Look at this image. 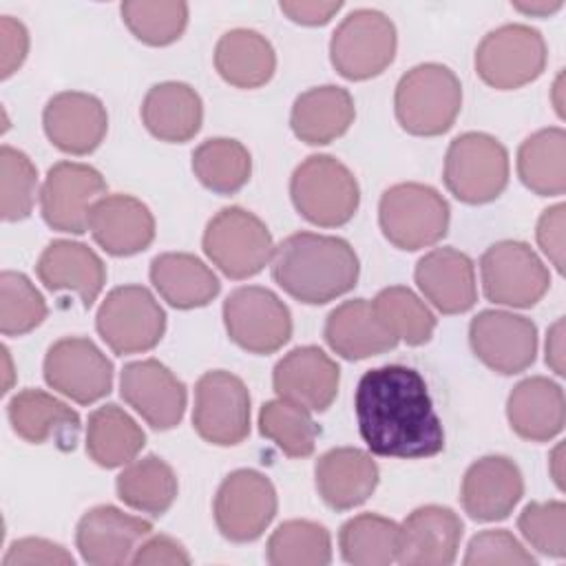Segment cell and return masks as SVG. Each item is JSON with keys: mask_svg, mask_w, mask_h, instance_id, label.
<instances>
[{"mask_svg": "<svg viewBox=\"0 0 566 566\" xmlns=\"http://www.w3.org/2000/svg\"><path fill=\"white\" fill-rule=\"evenodd\" d=\"M354 409L367 449L385 458H431L444 449V429L427 382L413 367L382 365L360 376Z\"/></svg>", "mask_w": 566, "mask_h": 566, "instance_id": "obj_1", "label": "cell"}, {"mask_svg": "<svg viewBox=\"0 0 566 566\" xmlns=\"http://www.w3.org/2000/svg\"><path fill=\"white\" fill-rule=\"evenodd\" d=\"M358 256L338 237L296 232L272 254L274 281L296 301L323 305L349 292L358 281Z\"/></svg>", "mask_w": 566, "mask_h": 566, "instance_id": "obj_2", "label": "cell"}, {"mask_svg": "<svg viewBox=\"0 0 566 566\" xmlns=\"http://www.w3.org/2000/svg\"><path fill=\"white\" fill-rule=\"evenodd\" d=\"M394 106L407 133L420 137L442 135L453 126L462 106L460 80L444 64H418L400 77Z\"/></svg>", "mask_w": 566, "mask_h": 566, "instance_id": "obj_3", "label": "cell"}, {"mask_svg": "<svg viewBox=\"0 0 566 566\" xmlns=\"http://www.w3.org/2000/svg\"><path fill=\"white\" fill-rule=\"evenodd\" d=\"M290 195L301 217L321 228L347 223L360 201L356 177L329 155H312L298 164L290 181Z\"/></svg>", "mask_w": 566, "mask_h": 566, "instance_id": "obj_4", "label": "cell"}, {"mask_svg": "<svg viewBox=\"0 0 566 566\" xmlns=\"http://www.w3.org/2000/svg\"><path fill=\"white\" fill-rule=\"evenodd\" d=\"M378 221L389 243L413 252L438 243L447 234L449 203L431 186L396 184L380 197Z\"/></svg>", "mask_w": 566, "mask_h": 566, "instance_id": "obj_5", "label": "cell"}, {"mask_svg": "<svg viewBox=\"0 0 566 566\" xmlns=\"http://www.w3.org/2000/svg\"><path fill=\"white\" fill-rule=\"evenodd\" d=\"M444 184L464 203H489L509 184V153L486 133L458 135L444 157Z\"/></svg>", "mask_w": 566, "mask_h": 566, "instance_id": "obj_6", "label": "cell"}, {"mask_svg": "<svg viewBox=\"0 0 566 566\" xmlns=\"http://www.w3.org/2000/svg\"><path fill=\"white\" fill-rule=\"evenodd\" d=\"M203 252L230 279L259 274L274 254L265 223L239 206L219 210L206 226Z\"/></svg>", "mask_w": 566, "mask_h": 566, "instance_id": "obj_7", "label": "cell"}, {"mask_svg": "<svg viewBox=\"0 0 566 566\" xmlns=\"http://www.w3.org/2000/svg\"><path fill=\"white\" fill-rule=\"evenodd\" d=\"M102 340L119 356L153 349L166 329V314L144 285L111 290L95 316Z\"/></svg>", "mask_w": 566, "mask_h": 566, "instance_id": "obj_8", "label": "cell"}, {"mask_svg": "<svg viewBox=\"0 0 566 566\" xmlns=\"http://www.w3.org/2000/svg\"><path fill=\"white\" fill-rule=\"evenodd\" d=\"M396 55V27L376 9H356L332 33L329 57L347 80L380 75Z\"/></svg>", "mask_w": 566, "mask_h": 566, "instance_id": "obj_9", "label": "cell"}, {"mask_svg": "<svg viewBox=\"0 0 566 566\" xmlns=\"http://www.w3.org/2000/svg\"><path fill=\"white\" fill-rule=\"evenodd\" d=\"M546 42L528 24H504L489 31L475 49V71L493 88H520L542 75Z\"/></svg>", "mask_w": 566, "mask_h": 566, "instance_id": "obj_10", "label": "cell"}, {"mask_svg": "<svg viewBox=\"0 0 566 566\" xmlns=\"http://www.w3.org/2000/svg\"><path fill=\"white\" fill-rule=\"evenodd\" d=\"M228 336L245 352L272 354L292 336L287 305L268 287L245 285L234 290L223 303Z\"/></svg>", "mask_w": 566, "mask_h": 566, "instance_id": "obj_11", "label": "cell"}, {"mask_svg": "<svg viewBox=\"0 0 566 566\" xmlns=\"http://www.w3.org/2000/svg\"><path fill=\"white\" fill-rule=\"evenodd\" d=\"M480 274L486 298L511 307L535 305L551 285L546 265L522 241L493 243L480 259Z\"/></svg>", "mask_w": 566, "mask_h": 566, "instance_id": "obj_12", "label": "cell"}, {"mask_svg": "<svg viewBox=\"0 0 566 566\" xmlns=\"http://www.w3.org/2000/svg\"><path fill=\"white\" fill-rule=\"evenodd\" d=\"M192 424L212 444L232 447L250 433V394L230 371H206L195 387Z\"/></svg>", "mask_w": 566, "mask_h": 566, "instance_id": "obj_13", "label": "cell"}, {"mask_svg": "<svg viewBox=\"0 0 566 566\" xmlns=\"http://www.w3.org/2000/svg\"><path fill=\"white\" fill-rule=\"evenodd\" d=\"M276 515V491L254 469L232 471L214 495V522L230 542H252Z\"/></svg>", "mask_w": 566, "mask_h": 566, "instance_id": "obj_14", "label": "cell"}, {"mask_svg": "<svg viewBox=\"0 0 566 566\" xmlns=\"http://www.w3.org/2000/svg\"><path fill=\"white\" fill-rule=\"evenodd\" d=\"M44 380L62 396L91 405L113 387V363L84 336L55 340L44 358Z\"/></svg>", "mask_w": 566, "mask_h": 566, "instance_id": "obj_15", "label": "cell"}, {"mask_svg": "<svg viewBox=\"0 0 566 566\" xmlns=\"http://www.w3.org/2000/svg\"><path fill=\"white\" fill-rule=\"evenodd\" d=\"M104 190L106 181L93 166L57 161L42 184V217L53 230L82 234L88 228V212L104 197Z\"/></svg>", "mask_w": 566, "mask_h": 566, "instance_id": "obj_16", "label": "cell"}, {"mask_svg": "<svg viewBox=\"0 0 566 566\" xmlns=\"http://www.w3.org/2000/svg\"><path fill=\"white\" fill-rule=\"evenodd\" d=\"M473 354L493 371L511 376L524 371L537 354V327L531 318L484 310L469 325Z\"/></svg>", "mask_w": 566, "mask_h": 566, "instance_id": "obj_17", "label": "cell"}, {"mask_svg": "<svg viewBox=\"0 0 566 566\" xmlns=\"http://www.w3.org/2000/svg\"><path fill=\"white\" fill-rule=\"evenodd\" d=\"M119 391L153 429H172L184 418L186 385L155 358L128 363L122 369Z\"/></svg>", "mask_w": 566, "mask_h": 566, "instance_id": "obj_18", "label": "cell"}, {"mask_svg": "<svg viewBox=\"0 0 566 566\" xmlns=\"http://www.w3.org/2000/svg\"><path fill=\"white\" fill-rule=\"evenodd\" d=\"M153 531L150 522L128 515L117 506H95L82 515L75 544L84 562L93 566H117L130 562V553Z\"/></svg>", "mask_w": 566, "mask_h": 566, "instance_id": "obj_19", "label": "cell"}, {"mask_svg": "<svg viewBox=\"0 0 566 566\" xmlns=\"http://www.w3.org/2000/svg\"><path fill=\"white\" fill-rule=\"evenodd\" d=\"M338 365L314 345L294 347L274 367L272 382L279 398L310 411H325L338 391Z\"/></svg>", "mask_w": 566, "mask_h": 566, "instance_id": "obj_20", "label": "cell"}, {"mask_svg": "<svg viewBox=\"0 0 566 566\" xmlns=\"http://www.w3.org/2000/svg\"><path fill=\"white\" fill-rule=\"evenodd\" d=\"M42 124L55 148L71 155H88L102 144L108 130V115L95 95L64 91L46 102Z\"/></svg>", "mask_w": 566, "mask_h": 566, "instance_id": "obj_21", "label": "cell"}, {"mask_svg": "<svg viewBox=\"0 0 566 566\" xmlns=\"http://www.w3.org/2000/svg\"><path fill=\"white\" fill-rule=\"evenodd\" d=\"M524 493V480L517 464L506 455H484L475 460L460 489L464 511L480 522L509 517Z\"/></svg>", "mask_w": 566, "mask_h": 566, "instance_id": "obj_22", "label": "cell"}, {"mask_svg": "<svg viewBox=\"0 0 566 566\" xmlns=\"http://www.w3.org/2000/svg\"><path fill=\"white\" fill-rule=\"evenodd\" d=\"M462 520L447 506L427 504L400 524L398 562L407 566H447L455 559Z\"/></svg>", "mask_w": 566, "mask_h": 566, "instance_id": "obj_23", "label": "cell"}, {"mask_svg": "<svg viewBox=\"0 0 566 566\" xmlns=\"http://www.w3.org/2000/svg\"><path fill=\"white\" fill-rule=\"evenodd\" d=\"M93 239L113 256H130L155 239V219L146 203L130 195H104L88 212Z\"/></svg>", "mask_w": 566, "mask_h": 566, "instance_id": "obj_24", "label": "cell"}, {"mask_svg": "<svg viewBox=\"0 0 566 566\" xmlns=\"http://www.w3.org/2000/svg\"><path fill=\"white\" fill-rule=\"evenodd\" d=\"M416 283L442 314H462L475 305L473 261L455 248H436L416 265Z\"/></svg>", "mask_w": 566, "mask_h": 566, "instance_id": "obj_25", "label": "cell"}, {"mask_svg": "<svg viewBox=\"0 0 566 566\" xmlns=\"http://www.w3.org/2000/svg\"><path fill=\"white\" fill-rule=\"evenodd\" d=\"M38 276L53 292H75L84 307H91L106 283L102 259L84 243L51 241L38 259Z\"/></svg>", "mask_w": 566, "mask_h": 566, "instance_id": "obj_26", "label": "cell"}, {"mask_svg": "<svg viewBox=\"0 0 566 566\" xmlns=\"http://www.w3.org/2000/svg\"><path fill=\"white\" fill-rule=\"evenodd\" d=\"M7 413L22 440L31 444L53 440L60 449H75L82 427L80 416L55 396L40 389H22L9 400Z\"/></svg>", "mask_w": 566, "mask_h": 566, "instance_id": "obj_27", "label": "cell"}, {"mask_svg": "<svg viewBox=\"0 0 566 566\" xmlns=\"http://www.w3.org/2000/svg\"><path fill=\"white\" fill-rule=\"evenodd\" d=\"M316 489L323 502L336 511H347L367 502L378 484V467L367 451L340 447L316 460Z\"/></svg>", "mask_w": 566, "mask_h": 566, "instance_id": "obj_28", "label": "cell"}, {"mask_svg": "<svg viewBox=\"0 0 566 566\" xmlns=\"http://www.w3.org/2000/svg\"><path fill=\"white\" fill-rule=\"evenodd\" d=\"M511 429L531 442H546L564 429L562 387L544 376L524 378L506 400Z\"/></svg>", "mask_w": 566, "mask_h": 566, "instance_id": "obj_29", "label": "cell"}, {"mask_svg": "<svg viewBox=\"0 0 566 566\" xmlns=\"http://www.w3.org/2000/svg\"><path fill=\"white\" fill-rule=\"evenodd\" d=\"M354 115L352 95L340 86L325 84L307 88L294 99L290 124L301 142L323 146L347 133Z\"/></svg>", "mask_w": 566, "mask_h": 566, "instance_id": "obj_30", "label": "cell"}, {"mask_svg": "<svg viewBox=\"0 0 566 566\" xmlns=\"http://www.w3.org/2000/svg\"><path fill=\"white\" fill-rule=\"evenodd\" d=\"M142 119L157 139L184 144L192 139L201 126V97L184 82L155 84L142 102Z\"/></svg>", "mask_w": 566, "mask_h": 566, "instance_id": "obj_31", "label": "cell"}, {"mask_svg": "<svg viewBox=\"0 0 566 566\" xmlns=\"http://www.w3.org/2000/svg\"><path fill=\"white\" fill-rule=\"evenodd\" d=\"M325 340L343 358L360 360L396 347V338L382 327L365 298L340 303L325 321Z\"/></svg>", "mask_w": 566, "mask_h": 566, "instance_id": "obj_32", "label": "cell"}, {"mask_svg": "<svg viewBox=\"0 0 566 566\" xmlns=\"http://www.w3.org/2000/svg\"><path fill=\"white\" fill-rule=\"evenodd\" d=\"M155 290L177 310L208 305L219 294V279L197 256L186 252H164L150 263Z\"/></svg>", "mask_w": 566, "mask_h": 566, "instance_id": "obj_33", "label": "cell"}, {"mask_svg": "<svg viewBox=\"0 0 566 566\" xmlns=\"http://www.w3.org/2000/svg\"><path fill=\"white\" fill-rule=\"evenodd\" d=\"M214 66L228 84L256 88L274 75L276 55L270 40L259 31L232 29L214 46Z\"/></svg>", "mask_w": 566, "mask_h": 566, "instance_id": "obj_34", "label": "cell"}, {"mask_svg": "<svg viewBox=\"0 0 566 566\" xmlns=\"http://www.w3.org/2000/svg\"><path fill=\"white\" fill-rule=\"evenodd\" d=\"M517 175L539 197L566 190V133L557 126L526 137L517 150Z\"/></svg>", "mask_w": 566, "mask_h": 566, "instance_id": "obj_35", "label": "cell"}, {"mask_svg": "<svg viewBox=\"0 0 566 566\" xmlns=\"http://www.w3.org/2000/svg\"><path fill=\"white\" fill-rule=\"evenodd\" d=\"M144 442L142 427L117 405H104L88 416L86 451L99 467L115 469L133 462Z\"/></svg>", "mask_w": 566, "mask_h": 566, "instance_id": "obj_36", "label": "cell"}, {"mask_svg": "<svg viewBox=\"0 0 566 566\" xmlns=\"http://www.w3.org/2000/svg\"><path fill=\"white\" fill-rule=\"evenodd\" d=\"M117 495L135 511L161 515L177 497V475L161 458L146 455L117 475Z\"/></svg>", "mask_w": 566, "mask_h": 566, "instance_id": "obj_37", "label": "cell"}, {"mask_svg": "<svg viewBox=\"0 0 566 566\" xmlns=\"http://www.w3.org/2000/svg\"><path fill=\"white\" fill-rule=\"evenodd\" d=\"M338 546L343 559L354 566H387L398 557L400 526L382 515L363 513L340 526Z\"/></svg>", "mask_w": 566, "mask_h": 566, "instance_id": "obj_38", "label": "cell"}, {"mask_svg": "<svg viewBox=\"0 0 566 566\" xmlns=\"http://www.w3.org/2000/svg\"><path fill=\"white\" fill-rule=\"evenodd\" d=\"M192 172L208 190L219 195H234L248 184L252 159L241 142L214 137L195 148Z\"/></svg>", "mask_w": 566, "mask_h": 566, "instance_id": "obj_39", "label": "cell"}, {"mask_svg": "<svg viewBox=\"0 0 566 566\" xmlns=\"http://www.w3.org/2000/svg\"><path fill=\"white\" fill-rule=\"evenodd\" d=\"M371 307L382 323V327L407 345H422L431 338L436 329L433 312L402 285L385 287L371 301Z\"/></svg>", "mask_w": 566, "mask_h": 566, "instance_id": "obj_40", "label": "cell"}, {"mask_svg": "<svg viewBox=\"0 0 566 566\" xmlns=\"http://www.w3.org/2000/svg\"><path fill=\"white\" fill-rule=\"evenodd\" d=\"M329 559V533L310 520H287L268 539V562L274 566H325Z\"/></svg>", "mask_w": 566, "mask_h": 566, "instance_id": "obj_41", "label": "cell"}, {"mask_svg": "<svg viewBox=\"0 0 566 566\" xmlns=\"http://www.w3.org/2000/svg\"><path fill=\"white\" fill-rule=\"evenodd\" d=\"M259 431L290 458H307L314 451L318 436L310 409L285 398L270 400L261 407Z\"/></svg>", "mask_w": 566, "mask_h": 566, "instance_id": "obj_42", "label": "cell"}, {"mask_svg": "<svg viewBox=\"0 0 566 566\" xmlns=\"http://www.w3.org/2000/svg\"><path fill=\"white\" fill-rule=\"evenodd\" d=\"M119 11L130 33L150 46L175 42L188 24V4L181 0H128Z\"/></svg>", "mask_w": 566, "mask_h": 566, "instance_id": "obj_43", "label": "cell"}, {"mask_svg": "<svg viewBox=\"0 0 566 566\" xmlns=\"http://www.w3.org/2000/svg\"><path fill=\"white\" fill-rule=\"evenodd\" d=\"M46 318V303L35 285L20 272L0 274V329L4 336H22Z\"/></svg>", "mask_w": 566, "mask_h": 566, "instance_id": "obj_44", "label": "cell"}, {"mask_svg": "<svg viewBox=\"0 0 566 566\" xmlns=\"http://www.w3.org/2000/svg\"><path fill=\"white\" fill-rule=\"evenodd\" d=\"M0 184H2V219H27L35 203L38 170L33 161L18 148L2 146L0 150Z\"/></svg>", "mask_w": 566, "mask_h": 566, "instance_id": "obj_45", "label": "cell"}, {"mask_svg": "<svg viewBox=\"0 0 566 566\" xmlns=\"http://www.w3.org/2000/svg\"><path fill=\"white\" fill-rule=\"evenodd\" d=\"M517 526L524 539L548 557L566 555V506L553 502H531L522 509Z\"/></svg>", "mask_w": 566, "mask_h": 566, "instance_id": "obj_46", "label": "cell"}, {"mask_svg": "<svg viewBox=\"0 0 566 566\" xmlns=\"http://www.w3.org/2000/svg\"><path fill=\"white\" fill-rule=\"evenodd\" d=\"M467 566L486 564H513V566H535V557L504 528L482 531L471 537L464 555Z\"/></svg>", "mask_w": 566, "mask_h": 566, "instance_id": "obj_47", "label": "cell"}, {"mask_svg": "<svg viewBox=\"0 0 566 566\" xmlns=\"http://www.w3.org/2000/svg\"><path fill=\"white\" fill-rule=\"evenodd\" d=\"M33 564L73 566V555L64 551L60 544H53L49 539L24 537V539H15L2 559V566H33Z\"/></svg>", "mask_w": 566, "mask_h": 566, "instance_id": "obj_48", "label": "cell"}, {"mask_svg": "<svg viewBox=\"0 0 566 566\" xmlns=\"http://www.w3.org/2000/svg\"><path fill=\"white\" fill-rule=\"evenodd\" d=\"M564 203L546 208L537 221V243L557 272H564Z\"/></svg>", "mask_w": 566, "mask_h": 566, "instance_id": "obj_49", "label": "cell"}, {"mask_svg": "<svg viewBox=\"0 0 566 566\" xmlns=\"http://www.w3.org/2000/svg\"><path fill=\"white\" fill-rule=\"evenodd\" d=\"M0 44H2V77H9L24 62L29 51V33L24 24L11 15H2Z\"/></svg>", "mask_w": 566, "mask_h": 566, "instance_id": "obj_50", "label": "cell"}, {"mask_svg": "<svg viewBox=\"0 0 566 566\" xmlns=\"http://www.w3.org/2000/svg\"><path fill=\"white\" fill-rule=\"evenodd\" d=\"M130 562L142 564V566H146V564L186 566V564H190V555L177 539H172L168 535H153L142 546H137Z\"/></svg>", "mask_w": 566, "mask_h": 566, "instance_id": "obj_51", "label": "cell"}, {"mask_svg": "<svg viewBox=\"0 0 566 566\" xmlns=\"http://www.w3.org/2000/svg\"><path fill=\"white\" fill-rule=\"evenodd\" d=\"M279 7L292 22L318 27V24L329 22L343 4L340 2H321V0H285Z\"/></svg>", "mask_w": 566, "mask_h": 566, "instance_id": "obj_52", "label": "cell"}, {"mask_svg": "<svg viewBox=\"0 0 566 566\" xmlns=\"http://www.w3.org/2000/svg\"><path fill=\"white\" fill-rule=\"evenodd\" d=\"M546 363L557 376H564V318H557L548 329Z\"/></svg>", "mask_w": 566, "mask_h": 566, "instance_id": "obj_53", "label": "cell"}, {"mask_svg": "<svg viewBox=\"0 0 566 566\" xmlns=\"http://www.w3.org/2000/svg\"><path fill=\"white\" fill-rule=\"evenodd\" d=\"M513 7L522 13H526V15H548V13L557 11L562 7V2L559 0H555V2H546V0H542V2H515Z\"/></svg>", "mask_w": 566, "mask_h": 566, "instance_id": "obj_54", "label": "cell"}, {"mask_svg": "<svg viewBox=\"0 0 566 566\" xmlns=\"http://www.w3.org/2000/svg\"><path fill=\"white\" fill-rule=\"evenodd\" d=\"M559 453H562V447H557L555 449V453H553V478H555V482H557V486L562 489V471H559Z\"/></svg>", "mask_w": 566, "mask_h": 566, "instance_id": "obj_55", "label": "cell"}]
</instances>
